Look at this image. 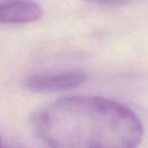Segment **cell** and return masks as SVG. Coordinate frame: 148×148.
I'll use <instances>...</instances> for the list:
<instances>
[{
  "instance_id": "1",
  "label": "cell",
  "mask_w": 148,
  "mask_h": 148,
  "mask_svg": "<svg viewBox=\"0 0 148 148\" xmlns=\"http://www.w3.org/2000/svg\"><path fill=\"white\" fill-rule=\"evenodd\" d=\"M50 148H138L143 125L127 105L98 96H66L35 117Z\"/></svg>"
},
{
  "instance_id": "2",
  "label": "cell",
  "mask_w": 148,
  "mask_h": 148,
  "mask_svg": "<svg viewBox=\"0 0 148 148\" xmlns=\"http://www.w3.org/2000/svg\"><path fill=\"white\" fill-rule=\"evenodd\" d=\"M87 80L86 73L81 71H65L57 73H44L27 77L25 87L36 92L65 91L80 87Z\"/></svg>"
},
{
  "instance_id": "3",
  "label": "cell",
  "mask_w": 148,
  "mask_h": 148,
  "mask_svg": "<svg viewBox=\"0 0 148 148\" xmlns=\"http://www.w3.org/2000/svg\"><path fill=\"white\" fill-rule=\"evenodd\" d=\"M43 8L32 1L0 2V24H27L39 21Z\"/></svg>"
},
{
  "instance_id": "4",
  "label": "cell",
  "mask_w": 148,
  "mask_h": 148,
  "mask_svg": "<svg viewBox=\"0 0 148 148\" xmlns=\"http://www.w3.org/2000/svg\"><path fill=\"white\" fill-rule=\"evenodd\" d=\"M2 147V140H1V136H0V148Z\"/></svg>"
}]
</instances>
